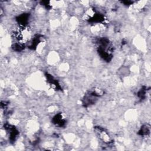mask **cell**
Wrapping results in <instances>:
<instances>
[{"mask_svg": "<svg viewBox=\"0 0 151 151\" xmlns=\"http://www.w3.org/2000/svg\"><path fill=\"white\" fill-rule=\"evenodd\" d=\"M122 3H123L126 5H131L132 4H133V1H122Z\"/></svg>", "mask_w": 151, "mask_h": 151, "instance_id": "12", "label": "cell"}, {"mask_svg": "<svg viewBox=\"0 0 151 151\" xmlns=\"http://www.w3.org/2000/svg\"><path fill=\"white\" fill-rule=\"evenodd\" d=\"M42 39V36L40 35H36L32 38V40L29 41V44L28 45V47L31 50H35L38 45V44L41 42Z\"/></svg>", "mask_w": 151, "mask_h": 151, "instance_id": "8", "label": "cell"}, {"mask_svg": "<svg viewBox=\"0 0 151 151\" xmlns=\"http://www.w3.org/2000/svg\"><path fill=\"white\" fill-rule=\"evenodd\" d=\"M52 123L57 127H61L65 125L66 119L61 113L56 114L52 118Z\"/></svg>", "mask_w": 151, "mask_h": 151, "instance_id": "4", "label": "cell"}, {"mask_svg": "<svg viewBox=\"0 0 151 151\" xmlns=\"http://www.w3.org/2000/svg\"><path fill=\"white\" fill-rule=\"evenodd\" d=\"M97 52L100 57L105 61L110 62L113 58L112 44L107 38L101 37L97 40Z\"/></svg>", "mask_w": 151, "mask_h": 151, "instance_id": "1", "label": "cell"}, {"mask_svg": "<svg viewBox=\"0 0 151 151\" xmlns=\"http://www.w3.org/2000/svg\"><path fill=\"white\" fill-rule=\"evenodd\" d=\"M104 94V91L99 88H93L87 93L82 100L84 107H88L94 104L97 100L98 98Z\"/></svg>", "mask_w": 151, "mask_h": 151, "instance_id": "2", "label": "cell"}, {"mask_svg": "<svg viewBox=\"0 0 151 151\" xmlns=\"http://www.w3.org/2000/svg\"><path fill=\"white\" fill-rule=\"evenodd\" d=\"M12 48L15 51L20 52L25 48V44L21 42H17L13 44L12 45Z\"/></svg>", "mask_w": 151, "mask_h": 151, "instance_id": "10", "label": "cell"}, {"mask_svg": "<svg viewBox=\"0 0 151 151\" xmlns=\"http://www.w3.org/2000/svg\"><path fill=\"white\" fill-rule=\"evenodd\" d=\"M95 131L96 133L97 134L98 136L100 137V139L103 140L104 143H109L110 142V137L107 132L101 127H95Z\"/></svg>", "mask_w": 151, "mask_h": 151, "instance_id": "5", "label": "cell"}, {"mask_svg": "<svg viewBox=\"0 0 151 151\" xmlns=\"http://www.w3.org/2000/svg\"><path fill=\"white\" fill-rule=\"evenodd\" d=\"M29 19V14L24 13L18 15L16 18V21L21 27L24 28V27H25L28 24Z\"/></svg>", "mask_w": 151, "mask_h": 151, "instance_id": "7", "label": "cell"}, {"mask_svg": "<svg viewBox=\"0 0 151 151\" xmlns=\"http://www.w3.org/2000/svg\"><path fill=\"white\" fill-rule=\"evenodd\" d=\"M147 87L143 86L137 92V95L138 96V97L140 99V100H144L146 98V94H147Z\"/></svg>", "mask_w": 151, "mask_h": 151, "instance_id": "11", "label": "cell"}, {"mask_svg": "<svg viewBox=\"0 0 151 151\" xmlns=\"http://www.w3.org/2000/svg\"><path fill=\"white\" fill-rule=\"evenodd\" d=\"M150 126H149L148 124H144L140 127V129L138 131V134L145 136L149 135L150 134Z\"/></svg>", "mask_w": 151, "mask_h": 151, "instance_id": "9", "label": "cell"}, {"mask_svg": "<svg viewBox=\"0 0 151 151\" xmlns=\"http://www.w3.org/2000/svg\"><path fill=\"white\" fill-rule=\"evenodd\" d=\"M4 129L7 132L10 142L12 143L15 142L19 135L18 130L14 125L8 123L4 124Z\"/></svg>", "mask_w": 151, "mask_h": 151, "instance_id": "3", "label": "cell"}, {"mask_svg": "<svg viewBox=\"0 0 151 151\" xmlns=\"http://www.w3.org/2000/svg\"><path fill=\"white\" fill-rule=\"evenodd\" d=\"M45 77L47 78V82L54 88H55L56 90H61L62 88L58 83V80L55 79L52 75L50 74L46 73H45Z\"/></svg>", "mask_w": 151, "mask_h": 151, "instance_id": "6", "label": "cell"}]
</instances>
